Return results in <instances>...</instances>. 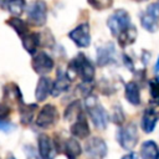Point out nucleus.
<instances>
[{"label": "nucleus", "instance_id": "1", "mask_svg": "<svg viewBox=\"0 0 159 159\" xmlns=\"http://www.w3.org/2000/svg\"><path fill=\"white\" fill-rule=\"evenodd\" d=\"M77 76H80L83 82H88V83L94 77V67L83 53L77 55V57H75L68 65V71H67L68 80L73 81Z\"/></svg>", "mask_w": 159, "mask_h": 159}, {"label": "nucleus", "instance_id": "2", "mask_svg": "<svg viewBox=\"0 0 159 159\" xmlns=\"http://www.w3.org/2000/svg\"><path fill=\"white\" fill-rule=\"evenodd\" d=\"M86 106L89 113V117L93 122V124L96 125V128L98 129H106L107 124H108V113L103 109L102 106L98 104L96 97L93 96H88L86 99Z\"/></svg>", "mask_w": 159, "mask_h": 159}, {"label": "nucleus", "instance_id": "3", "mask_svg": "<svg viewBox=\"0 0 159 159\" xmlns=\"http://www.w3.org/2000/svg\"><path fill=\"white\" fill-rule=\"evenodd\" d=\"M107 26L108 29L111 30L112 35L113 36H117L124 31L128 26H130V17H129V14L123 10V9H118L116 10L107 20Z\"/></svg>", "mask_w": 159, "mask_h": 159}, {"label": "nucleus", "instance_id": "4", "mask_svg": "<svg viewBox=\"0 0 159 159\" xmlns=\"http://www.w3.org/2000/svg\"><path fill=\"white\" fill-rule=\"evenodd\" d=\"M117 138H118V143L123 149L132 150L138 143V130L135 123L130 122L125 124L123 128H120L118 130Z\"/></svg>", "mask_w": 159, "mask_h": 159}, {"label": "nucleus", "instance_id": "5", "mask_svg": "<svg viewBox=\"0 0 159 159\" xmlns=\"http://www.w3.org/2000/svg\"><path fill=\"white\" fill-rule=\"evenodd\" d=\"M27 17L31 25L42 26L46 22L47 17V5L43 0H37L32 2L27 10Z\"/></svg>", "mask_w": 159, "mask_h": 159}, {"label": "nucleus", "instance_id": "6", "mask_svg": "<svg viewBox=\"0 0 159 159\" xmlns=\"http://www.w3.org/2000/svg\"><path fill=\"white\" fill-rule=\"evenodd\" d=\"M140 22L147 31L155 32L159 27V4L148 5L145 12L140 16Z\"/></svg>", "mask_w": 159, "mask_h": 159}, {"label": "nucleus", "instance_id": "7", "mask_svg": "<svg viewBox=\"0 0 159 159\" xmlns=\"http://www.w3.org/2000/svg\"><path fill=\"white\" fill-rule=\"evenodd\" d=\"M86 154L89 159H103L107 155V144L102 138L93 137L86 143Z\"/></svg>", "mask_w": 159, "mask_h": 159}, {"label": "nucleus", "instance_id": "8", "mask_svg": "<svg viewBox=\"0 0 159 159\" xmlns=\"http://www.w3.org/2000/svg\"><path fill=\"white\" fill-rule=\"evenodd\" d=\"M57 119H58V112L56 107L52 104H46L40 111L36 119V124L40 128H48L52 127L57 122Z\"/></svg>", "mask_w": 159, "mask_h": 159}, {"label": "nucleus", "instance_id": "9", "mask_svg": "<svg viewBox=\"0 0 159 159\" xmlns=\"http://www.w3.org/2000/svg\"><path fill=\"white\" fill-rule=\"evenodd\" d=\"M68 37L78 46V47H87L91 43V35H89V25L88 24H81L76 29H73Z\"/></svg>", "mask_w": 159, "mask_h": 159}, {"label": "nucleus", "instance_id": "10", "mask_svg": "<svg viewBox=\"0 0 159 159\" xmlns=\"http://www.w3.org/2000/svg\"><path fill=\"white\" fill-rule=\"evenodd\" d=\"M31 65H32V68L35 70V72H37L40 75H45L53 68V60L46 52L41 51L32 58Z\"/></svg>", "mask_w": 159, "mask_h": 159}, {"label": "nucleus", "instance_id": "11", "mask_svg": "<svg viewBox=\"0 0 159 159\" xmlns=\"http://www.w3.org/2000/svg\"><path fill=\"white\" fill-rule=\"evenodd\" d=\"M114 55H116V50H114V45L112 42H108L101 47H98L97 50V62L99 66H106L111 62L114 61Z\"/></svg>", "mask_w": 159, "mask_h": 159}, {"label": "nucleus", "instance_id": "12", "mask_svg": "<svg viewBox=\"0 0 159 159\" xmlns=\"http://www.w3.org/2000/svg\"><path fill=\"white\" fill-rule=\"evenodd\" d=\"M159 118V109L157 108H147L142 117V128L145 133H152Z\"/></svg>", "mask_w": 159, "mask_h": 159}, {"label": "nucleus", "instance_id": "13", "mask_svg": "<svg viewBox=\"0 0 159 159\" xmlns=\"http://www.w3.org/2000/svg\"><path fill=\"white\" fill-rule=\"evenodd\" d=\"M39 153L42 159H52L53 158V145L48 135L41 134L39 137Z\"/></svg>", "mask_w": 159, "mask_h": 159}, {"label": "nucleus", "instance_id": "14", "mask_svg": "<svg viewBox=\"0 0 159 159\" xmlns=\"http://www.w3.org/2000/svg\"><path fill=\"white\" fill-rule=\"evenodd\" d=\"M4 101L11 104L14 103H22L21 101V92L15 83H7L4 87Z\"/></svg>", "mask_w": 159, "mask_h": 159}, {"label": "nucleus", "instance_id": "15", "mask_svg": "<svg viewBox=\"0 0 159 159\" xmlns=\"http://www.w3.org/2000/svg\"><path fill=\"white\" fill-rule=\"evenodd\" d=\"M78 120L71 127V133L77 137V138H81V139H84L89 135V127H88V123L86 120V118L81 114L78 118Z\"/></svg>", "mask_w": 159, "mask_h": 159}, {"label": "nucleus", "instance_id": "16", "mask_svg": "<svg viewBox=\"0 0 159 159\" xmlns=\"http://www.w3.org/2000/svg\"><path fill=\"white\" fill-rule=\"evenodd\" d=\"M125 98L133 106H139L140 103V91L137 82L130 81L125 84Z\"/></svg>", "mask_w": 159, "mask_h": 159}, {"label": "nucleus", "instance_id": "17", "mask_svg": "<svg viewBox=\"0 0 159 159\" xmlns=\"http://www.w3.org/2000/svg\"><path fill=\"white\" fill-rule=\"evenodd\" d=\"M52 82L50 81V78L47 77H41L39 83H37V87H36V92H35V96H36V99L37 101H43L46 99V97L50 94V92H52Z\"/></svg>", "mask_w": 159, "mask_h": 159}, {"label": "nucleus", "instance_id": "18", "mask_svg": "<svg viewBox=\"0 0 159 159\" xmlns=\"http://www.w3.org/2000/svg\"><path fill=\"white\" fill-rule=\"evenodd\" d=\"M140 157L143 159H159V148L155 142L147 140L140 147Z\"/></svg>", "mask_w": 159, "mask_h": 159}, {"label": "nucleus", "instance_id": "19", "mask_svg": "<svg viewBox=\"0 0 159 159\" xmlns=\"http://www.w3.org/2000/svg\"><path fill=\"white\" fill-rule=\"evenodd\" d=\"M63 150V153L70 158V159H76L80 154H81V145H80V143L76 140V139H73V138H70V139H67L62 145H60Z\"/></svg>", "mask_w": 159, "mask_h": 159}, {"label": "nucleus", "instance_id": "20", "mask_svg": "<svg viewBox=\"0 0 159 159\" xmlns=\"http://www.w3.org/2000/svg\"><path fill=\"white\" fill-rule=\"evenodd\" d=\"M22 39V45H24V47H25V50L29 52V53H35V51H36V48L39 47V45H40V42H41V36H40V34H37V32H32V34H27V35H25L24 37H21Z\"/></svg>", "mask_w": 159, "mask_h": 159}, {"label": "nucleus", "instance_id": "21", "mask_svg": "<svg viewBox=\"0 0 159 159\" xmlns=\"http://www.w3.org/2000/svg\"><path fill=\"white\" fill-rule=\"evenodd\" d=\"M135 39H137V29L130 25L118 35V43L120 45V47H125L128 45H132L135 41Z\"/></svg>", "mask_w": 159, "mask_h": 159}, {"label": "nucleus", "instance_id": "22", "mask_svg": "<svg viewBox=\"0 0 159 159\" xmlns=\"http://www.w3.org/2000/svg\"><path fill=\"white\" fill-rule=\"evenodd\" d=\"M6 24H7L9 26H11V27L17 32V35L21 36V37H24L25 35L29 34V25H27L24 20H21L20 17H16V16L10 17V19L6 21Z\"/></svg>", "mask_w": 159, "mask_h": 159}, {"label": "nucleus", "instance_id": "23", "mask_svg": "<svg viewBox=\"0 0 159 159\" xmlns=\"http://www.w3.org/2000/svg\"><path fill=\"white\" fill-rule=\"evenodd\" d=\"M70 86V80L67 76H65V73L62 71H58L57 72V80L53 84V88H52V94L53 96H58L60 93H62L63 91H66Z\"/></svg>", "mask_w": 159, "mask_h": 159}, {"label": "nucleus", "instance_id": "24", "mask_svg": "<svg viewBox=\"0 0 159 159\" xmlns=\"http://www.w3.org/2000/svg\"><path fill=\"white\" fill-rule=\"evenodd\" d=\"M25 6H26L25 0H6L5 2V7L7 9V11H10L15 16L21 15L25 10Z\"/></svg>", "mask_w": 159, "mask_h": 159}, {"label": "nucleus", "instance_id": "25", "mask_svg": "<svg viewBox=\"0 0 159 159\" xmlns=\"http://www.w3.org/2000/svg\"><path fill=\"white\" fill-rule=\"evenodd\" d=\"M37 108L36 104H22L20 106V114H21V123L22 124H29L31 123V119H32V116H34V112L35 109Z\"/></svg>", "mask_w": 159, "mask_h": 159}, {"label": "nucleus", "instance_id": "26", "mask_svg": "<svg viewBox=\"0 0 159 159\" xmlns=\"http://www.w3.org/2000/svg\"><path fill=\"white\" fill-rule=\"evenodd\" d=\"M81 114H82V112H81V103H80V101H75V102H72L67 107V109L65 112V118L67 120H72L75 118H78Z\"/></svg>", "mask_w": 159, "mask_h": 159}, {"label": "nucleus", "instance_id": "27", "mask_svg": "<svg viewBox=\"0 0 159 159\" xmlns=\"http://www.w3.org/2000/svg\"><path fill=\"white\" fill-rule=\"evenodd\" d=\"M150 87V94L154 101V104L159 107V78H154L149 83Z\"/></svg>", "mask_w": 159, "mask_h": 159}, {"label": "nucleus", "instance_id": "28", "mask_svg": "<svg viewBox=\"0 0 159 159\" xmlns=\"http://www.w3.org/2000/svg\"><path fill=\"white\" fill-rule=\"evenodd\" d=\"M88 4L96 10H104L112 6L113 0H87Z\"/></svg>", "mask_w": 159, "mask_h": 159}, {"label": "nucleus", "instance_id": "29", "mask_svg": "<svg viewBox=\"0 0 159 159\" xmlns=\"http://www.w3.org/2000/svg\"><path fill=\"white\" fill-rule=\"evenodd\" d=\"M113 122L116 123V124H122L123 123V120H124V114H123V112H122V108H120V106H116L114 108H113Z\"/></svg>", "mask_w": 159, "mask_h": 159}, {"label": "nucleus", "instance_id": "30", "mask_svg": "<svg viewBox=\"0 0 159 159\" xmlns=\"http://www.w3.org/2000/svg\"><path fill=\"white\" fill-rule=\"evenodd\" d=\"M14 128H15V125H14V124H10V123H7V122H5V120L0 119V130L9 133V132H11Z\"/></svg>", "mask_w": 159, "mask_h": 159}, {"label": "nucleus", "instance_id": "31", "mask_svg": "<svg viewBox=\"0 0 159 159\" xmlns=\"http://www.w3.org/2000/svg\"><path fill=\"white\" fill-rule=\"evenodd\" d=\"M7 114H9V108L5 106H0V119L5 118Z\"/></svg>", "mask_w": 159, "mask_h": 159}, {"label": "nucleus", "instance_id": "32", "mask_svg": "<svg viewBox=\"0 0 159 159\" xmlns=\"http://www.w3.org/2000/svg\"><path fill=\"white\" fill-rule=\"evenodd\" d=\"M122 159H138V157H137V154H135V153H129V154L124 155Z\"/></svg>", "mask_w": 159, "mask_h": 159}, {"label": "nucleus", "instance_id": "33", "mask_svg": "<svg viewBox=\"0 0 159 159\" xmlns=\"http://www.w3.org/2000/svg\"><path fill=\"white\" fill-rule=\"evenodd\" d=\"M155 72H159V58H158V61H157V63H155Z\"/></svg>", "mask_w": 159, "mask_h": 159}, {"label": "nucleus", "instance_id": "34", "mask_svg": "<svg viewBox=\"0 0 159 159\" xmlns=\"http://www.w3.org/2000/svg\"><path fill=\"white\" fill-rule=\"evenodd\" d=\"M5 2H6V0H0V6H4L5 7Z\"/></svg>", "mask_w": 159, "mask_h": 159}, {"label": "nucleus", "instance_id": "35", "mask_svg": "<svg viewBox=\"0 0 159 159\" xmlns=\"http://www.w3.org/2000/svg\"><path fill=\"white\" fill-rule=\"evenodd\" d=\"M7 159H15V158H14V157H9Z\"/></svg>", "mask_w": 159, "mask_h": 159}, {"label": "nucleus", "instance_id": "36", "mask_svg": "<svg viewBox=\"0 0 159 159\" xmlns=\"http://www.w3.org/2000/svg\"><path fill=\"white\" fill-rule=\"evenodd\" d=\"M137 1H145V0H137Z\"/></svg>", "mask_w": 159, "mask_h": 159}]
</instances>
